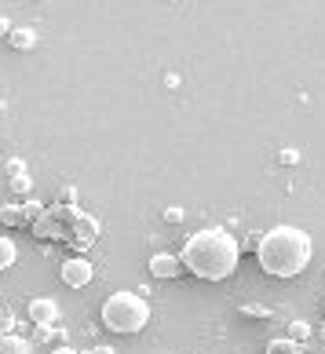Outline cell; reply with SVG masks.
I'll return each mask as SVG.
<instances>
[{"mask_svg": "<svg viewBox=\"0 0 325 354\" xmlns=\"http://www.w3.org/2000/svg\"><path fill=\"white\" fill-rule=\"evenodd\" d=\"M241 263V241L223 227L198 230L183 245V267L201 281H223Z\"/></svg>", "mask_w": 325, "mask_h": 354, "instance_id": "1", "label": "cell"}, {"mask_svg": "<svg viewBox=\"0 0 325 354\" xmlns=\"http://www.w3.org/2000/svg\"><path fill=\"white\" fill-rule=\"evenodd\" d=\"M310 256H315V245H310V234L300 230V227H270L263 238H259V248H256V259L263 274L270 278H296L300 270H307Z\"/></svg>", "mask_w": 325, "mask_h": 354, "instance_id": "2", "label": "cell"}, {"mask_svg": "<svg viewBox=\"0 0 325 354\" xmlns=\"http://www.w3.org/2000/svg\"><path fill=\"white\" fill-rule=\"evenodd\" d=\"M150 322V304L136 292H113L106 304H102V325L110 333H121V336H132L142 333Z\"/></svg>", "mask_w": 325, "mask_h": 354, "instance_id": "3", "label": "cell"}, {"mask_svg": "<svg viewBox=\"0 0 325 354\" xmlns=\"http://www.w3.org/2000/svg\"><path fill=\"white\" fill-rule=\"evenodd\" d=\"M59 278L66 281L70 288H84V285H92V278H95V267L88 263L84 256H73V259H66V263H62Z\"/></svg>", "mask_w": 325, "mask_h": 354, "instance_id": "4", "label": "cell"}, {"mask_svg": "<svg viewBox=\"0 0 325 354\" xmlns=\"http://www.w3.org/2000/svg\"><path fill=\"white\" fill-rule=\"evenodd\" d=\"M187 267H183V256H172V252H154L150 256V274L154 278H179Z\"/></svg>", "mask_w": 325, "mask_h": 354, "instance_id": "5", "label": "cell"}, {"mask_svg": "<svg viewBox=\"0 0 325 354\" xmlns=\"http://www.w3.org/2000/svg\"><path fill=\"white\" fill-rule=\"evenodd\" d=\"M95 238H99V223H95L92 216L81 212V216L73 219V245H77V248H88Z\"/></svg>", "mask_w": 325, "mask_h": 354, "instance_id": "6", "label": "cell"}, {"mask_svg": "<svg viewBox=\"0 0 325 354\" xmlns=\"http://www.w3.org/2000/svg\"><path fill=\"white\" fill-rule=\"evenodd\" d=\"M30 318H33V325H55L59 322V304H55V299L37 296L30 304Z\"/></svg>", "mask_w": 325, "mask_h": 354, "instance_id": "7", "label": "cell"}, {"mask_svg": "<svg viewBox=\"0 0 325 354\" xmlns=\"http://www.w3.org/2000/svg\"><path fill=\"white\" fill-rule=\"evenodd\" d=\"M8 44L19 48V51H30V48H37V30H30V26H15L11 37H8Z\"/></svg>", "mask_w": 325, "mask_h": 354, "instance_id": "8", "label": "cell"}, {"mask_svg": "<svg viewBox=\"0 0 325 354\" xmlns=\"http://www.w3.org/2000/svg\"><path fill=\"white\" fill-rule=\"evenodd\" d=\"M0 354H33V344L15 336V333H8V336H0Z\"/></svg>", "mask_w": 325, "mask_h": 354, "instance_id": "9", "label": "cell"}, {"mask_svg": "<svg viewBox=\"0 0 325 354\" xmlns=\"http://www.w3.org/2000/svg\"><path fill=\"white\" fill-rule=\"evenodd\" d=\"M15 259H19V248H15V241H11L8 234H0V270L15 267Z\"/></svg>", "mask_w": 325, "mask_h": 354, "instance_id": "10", "label": "cell"}, {"mask_svg": "<svg viewBox=\"0 0 325 354\" xmlns=\"http://www.w3.org/2000/svg\"><path fill=\"white\" fill-rule=\"evenodd\" d=\"M267 354H304V347L296 344V339H289V336H278V339L267 344Z\"/></svg>", "mask_w": 325, "mask_h": 354, "instance_id": "11", "label": "cell"}, {"mask_svg": "<svg viewBox=\"0 0 325 354\" xmlns=\"http://www.w3.org/2000/svg\"><path fill=\"white\" fill-rule=\"evenodd\" d=\"M0 223H8V227H26V212H22V205H4L0 208Z\"/></svg>", "mask_w": 325, "mask_h": 354, "instance_id": "12", "label": "cell"}, {"mask_svg": "<svg viewBox=\"0 0 325 354\" xmlns=\"http://www.w3.org/2000/svg\"><path fill=\"white\" fill-rule=\"evenodd\" d=\"M307 336H310V325H307V322H300V318H296V322L289 325V339H296V344H304Z\"/></svg>", "mask_w": 325, "mask_h": 354, "instance_id": "13", "label": "cell"}, {"mask_svg": "<svg viewBox=\"0 0 325 354\" xmlns=\"http://www.w3.org/2000/svg\"><path fill=\"white\" fill-rule=\"evenodd\" d=\"M241 314H249V318H270V307H259V304H241Z\"/></svg>", "mask_w": 325, "mask_h": 354, "instance_id": "14", "label": "cell"}, {"mask_svg": "<svg viewBox=\"0 0 325 354\" xmlns=\"http://www.w3.org/2000/svg\"><path fill=\"white\" fill-rule=\"evenodd\" d=\"M51 336H55V329H51V325H37V329H33V339H37V344H48Z\"/></svg>", "mask_w": 325, "mask_h": 354, "instance_id": "15", "label": "cell"}, {"mask_svg": "<svg viewBox=\"0 0 325 354\" xmlns=\"http://www.w3.org/2000/svg\"><path fill=\"white\" fill-rule=\"evenodd\" d=\"M8 333H15V318L0 310V336H8Z\"/></svg>", "mask_w": 325, "mask_h": 354, "instance_id": "16", "label": "cell"}, {"mask_svg": "<svg viewBox=\"0 0 325 354\" xmlns=\"http://www.w3.org/2000/svg\"><path fill=\"white\" fill-rule=\"evenodd\" d=\"M183 219H187L183 208H176V205H172V208H165V223H183Z\"/></svg>", "mask_w": 325, "mask_h": 354, "instance_id": "17", "label": "cell"}, {"mask_svg": "<svg viewBox=\"0 0 325 354\" xmlns=\"http://www.w3.org/2000/svg\"><path fill=\"white\" fill-rule=\"evenodd\" d=\"M259 238H263V234H249V238H241V252H245V248H259Z\"/></svg>", "mask_w": 325, "mask_h": 354, "instance_id": "18", "label": "cell"}, {"mask_svg": "<svg viewBox=\"0 0 325 354\" xmlns=\"http://www.w3.org/2000/svg\"><path fill=\"white\" fill-rule=\"evenodd\" d=\"M11 183H15V190H26V187H30V179H26V176H22V172H19V176H15V179H11Z\"/></svg>", "mask_w": 325, "mask_h": 354, "instance_id": "19", "label": "cell"}, {"mask_svg": "<svg viewBox=\"0 0 325 354\" xmlns=\"http://www.w3.org/2000/svg\"><path fill=\"white\" fill-rule=\"evenodd\" d=\"M296 161H300V157H296L292 150H285V153H281V165H296Z\"/></svg>", "mask_w": 325, "mask_h": 354, "instance_id": "20", "label": "cell"}, {"mask_svg": "<svg viewBox=\"0 0 325 354\" xmlns=\"http://www.w3.org/2000/svg\"><path fill=\"white\" fill-rule=\"evenodd\" d=\"M51 354H81V351H73V347H66V344H62V347H55Z\"/></svg>", "mask_w": 325, "mask_h": 354, "instance_id": "21", "label": "cell"}, {"mask_svg": "<svg viewBox=\"0 0 325 354\" xmlns=\"http://www.w3.org/2000/svg\"><path fill=\"white\" fill-rule=\"evenodd\" d=\"M0 37H11V26H8V19H0Z\"/></svg>", "mask_w": 325, "mask_h": 354, "instance_id": "22", "label": "cell"}, {"mask_svg": "<svg viewBox=\"0 0 325 354\" xmlns=\"http://www.w3.org/2000/svg\"><path fill=\"white\" fill-rule=\"evenodd\" d=\"M92 354H113V351H110V347H95Z\"/></svg>", "mask_w": 325, "mask_h": 354, "instance_id": "23", "label": "cell"}, {"mask_svg": "<svg viewBox=\"0 0 325 354\" xmlns=\"http://www.w3.org/2000/svg\"><path fill=\"white\" fill-rule=\"evenodd\" d=\"M322 339H325V325H322Z\"/></svg>", "mask_w": 325, "mask_h": 354, "instance_id": "24", "label": "cell"}, {"mask_svg": "<svg viewBox=\"0 0 325 354\" xmlns=\"http://www.w3.org/2000/svg\"><path fill=\"white\" fill-rule=\"evenodd\" d=\"M322 310H325V304H322Z\"/></svg>", "mask_w": 325, "mask_h": 354, "instance_id": "25", "label": "cell"}]
</instances>
